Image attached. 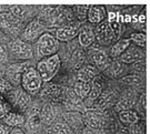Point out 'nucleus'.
<instances>
[{"label":"nucleus","instance_id":"1","mask_svg":"<svg viewBox=\"0 0 150 134\" xmlns=\"http://www.w3.org/2000/svg\"><path fill=\"white\" fill-rule=\"evenodd\" d=\"M60 67V59L57 54L51 55L50 58L42 60L38 63V72L40 79L43 81L51 80V78L56 74Z\"/></svg>","mask_w":150,"mask_h":134},{"label":"nucleus","instance_id":"2","mask_svg":"<svg viewBox=\"0 0 150 134\" xmlns=\"http://www.w3.org/2000/svg\"><path fill=\"white\" fill-rule=\"evenodd\" d=\"M22 86L29 92H37L41 86L40 75L35 69H28L22 75Z\"/></svg>","mask_w":150,"mask_h":134},{"label":"nucleus","instance_id":"3","mask_svg":"<svg viewBox=\"0 0 150 134\" xmlns=\"http://www.w3.org/2000/svg\"><path fill=\"white\" fill-rule=\"evenodd\" d=\"M58 48L57 41L54 40V38L49 34V33H45L42 34L40 39L38 40L37 49L38 52L40 55H49L51 53H54L56 50Z\"/></svg>","mask_w":150,"mask_h":134},{"label":"nucleus","instance_id":"4","mask_svg":"<svg viewBox=\"0 0 150 134\" xmlns=\"http://www.w3.org/2000/svg\"><path fill=\"white\" fill-rule=\"evenodd\" d=\"M11 52L15 54L18 58L22 59H28L32 57V48L25 42L21 41H15L10 44Z\"/></svg>","mask_w":150,"mask_h":134},{"label":"nucleus","instance_id":"5","mask_svg":"<svg viewBox=\"0 0 150 134\" xmlns=\"http://www.w3.org/2000/svg\"><path fill=\"white\" fill-rule=\"evenodd\" d=\"M96 36L98 41L101 43L107 44L111 40H113V33L112 30L110 29V26L108 22H102L100 23L96 30Z\"/></svg>","mask_w":150,"mask_h":134},{"label":"nucleus","instance_id":"6","mask_svg":"<svg viewBox=\"0 0 150 134\" xmlns=\"http://www.w3.org/2000/svg\"><path fill=\"white\" fill-rule=\"evenodd\" d=\"M19 23H20V20H18L9 12L0 13V27L6 29V30L13 31L18 28Z\"/></svg>","mask_w":150,"mask_h":134},{"label":"nucleus","instance_id":"7","mask_svg":"<svg viewBox=\"0 0 150 134\" xmlns=\"http://www.w3.org/2000/svg\"><path fill=\"white\" fill-rule=\"evenodd\" d=\"M85 122H86V124L89 128L97 130L102 128V125L105 123V119H103L102 114H100V113L90 111V112L86 113V115H85Z\"/></svg>","mask_w":150,"mask_h":134},{"label":"nucleus","instance_id":"8","mask_svg":"<svg viewBox=\"0 0 150 134\" xmlns=\"http://www.w3.org/2000/svg\"><path fill=\"white\" fill-rule=\"evenodd\" d=\"M79 27L77 26H68V27L60 28L57 31V38L61 41H68L75 38L79 32Z\"/></svg>","mask_w":150,"mask_h":134},{"label":"nucleus","instance_id":"9","mask_svg":"<svg viewBox=\"0 0 150 134\" xmlns=\"http://www.w3.org/2000/svg\"><path fill=\"white\" fill-rule=\"evenodd\" d=\"M105 8L101 6H91L88 12V19L92 23H99L105 18Z\"/></svg>","mask_w":150,"mask_h":134},{"label":"nucleus","instance_id":"10","mask_svg":"<svg viewBox=\"0 0 150 134\" xmlns=\"http://www.w3.org/2000/svg\"><path fill=\"white\" fill-rule=\"evenodd\" d=\"M42 30V26L38 21H32L27 26L25 32H23V37L27 40H33L38 37V34L41 32Z\"/></svg>","mask_w":150,"mask_h":134},{"label":"nucleus","instance_id":"11","mask_svg":"<svg viewBox=\"0 0 150 134\" xmlns=\"http://www.w3.org/2000/svg\"><path fill=\"white\" fill-rule=\"evenodd\" d=\"M144 53L137 48H130L128 49L126 52H123L121 60L126 63H131V62H136V61H140L142 59Z\"/></svg>","mask_w":150,"mask_h":134},{"label":"nucleus","instance_id":"12","mask_svg":"<svg viewBox=\"0 0 150 134\" xmlns=\"http://www.w3.org/2000/svg\"><path fill=\"white\" fill-rule=\"evenodd\" d=\"M95 40V33L91 30L90 27H83L80 30V34H79V41L80 44L83 47H88Z\"/></svg>","mask_w":150,"mask_h":134},{"label":"nucleus","instance_id":"13","mask_svg":"<svg viewBox=\"0 0 150 134\" xmlns=\"http://www.w3.org/2000/svg\"><path fill=\"white\" fill-rule=\"evenodd\" d=\"M96 73H97L96 69H95L92 65H86V67H83L82 69L79 70V72H78V79H79V81H81V82L88 83L89 81L92 80V79L95 78Z\"/></svg>","mask_w":150,"mask_h":134},{"label":"nucleus","instance_id":"14","mask_svg":"<svg viewBox=\"0 0 150 134\" xmlns=\"http://www.w3.org/2000/svg\"><path fill=\"white\" fill-rule=\"evenodd\" d=\"M40 119L42 120L45 124L52 123V121L54 120V111L50 104H46L43 107L41 114H40Z\"/></svg>","mask_w":150,"mask_h":134},{"label":"nucleus","instance_id":"15","mask_svg":"<svg viewBox=\"0 0 150 134\" xmlns=\"http://www.w3.org/2000/svg\"><path fill=\"white\" fill-rule=\"evenodd\" d=\"M129 43H130V39H123L121 41L117 42L111 49V54L112 57H118L121 53H123L129 47Z\"/></svg>","mask_w":150,"mask_h":134},{"label":"nucleus","instance_id":"16","mask_svg":"<svg viewBox=\"0 0 150 134\" xmlns=\"http://www.w3.org/2000/svg\"><path fill=\"white\" fill-rule=\"evenodd\" d=\"M23 65H11L8 69V76L10 78V80H12L15 83H19L20 80V74H21V71L23 69Z\"/></svg>","mask_w":150,"mask_h":134},{"label":"nucleus","instance_id":"17","mask_svg":"<svg viewBox=\"0 0 150 134\" xmlns=\"http://www.w3.org/2000/svg\"><path fill=\"white\" fill-rule=\"evenodd\" d=\"M75 92L77 95H79L80 98H85L89 94L90 92V84L86 83V82H77L75 84Z\"/></svg>","mask_w":150,"mask_h":134},{"label":"nucleus","instance_id":"18","mask_svg":"<svg viewBox=\"0 0 150 134\" xmlns=\"http://www.w3.org/2000/svg\"><path fill=\"white\" fill-rule=\"evenodd\" d=\"M40 114L38 112L37 109L32 110L31 113H30V116H29V120H28V129L29 130H36L39 126L40 124Z\"/></svg>","mask_w":150,"mask_h":134},{"label":"nucleus","instance_id":"19","mask_svg":"<svg viewBox=\"0 0 150 134\" xmlns=\"http://www.w3.org/2000/svg\"><path fill=\"white\" fill-rule=\"evenodd\" d=\"M119 119H120V121L123 122V123H130V124H134L138 121L137 114L134 112H132V111H129V110L120 112Z\"/></svg>","mask_w":150,"mask_h":134},{"label":"nucleus","instance_id":"20","mask_svg":"<svg viewBox=\"0 0 150 134\" xmlns=\"http://www.w3.org/2000/svg\"><path fill=\"white\" fill-rule=\"evenodd\" d=\"M48 134H72L70 131L69 126L64 125V124H56L54 126H51L48 129Z\"/></svg>","mask_w":150,"mask_h":134},{"label":"nucleus","instance_id":"21","mask_svg":"<svg viewBox=\"0 0 150 134\" xmlns=\"http://www.w3.org/2000/svg\"><path fill=\"white\" fill-rule=\"evenodd\" d=\"M6 123L10 126H16V125H19L23 122V118L18 115L16 113H9L7 116H6Z\"/></svg>","mask_w":150,"mask_h":134},{"label":"nucleus","instance_id":"22","mask_svg":"<svg viewBox=\"0 0 150 134\" xmlns=\"http://www.w3.org/2000/svg\"><path fill=\"white\" fill-rule=\"evenodd\" d=\"M10 10L11 15L15 18H17L18 20L23 19L26 17V15H27V11H26V9L22 6H10Z\"/></svg>","mask_w":150,"mask_h":134},{"label":"nucleus","instance_id":"23","mask_svg":"<svg viewBox=\"0 0 150 134\" xmlns=\"http://www.w3.org/2000/svg\"><path fill=\"white\" fill-rule=\"evenodd\" d=\"M92 60L95 61V63L99 67H103L107 63V55L105 52L102 51H96L95 53L92 54Z\"/></svg>","mask_w":150,"mask_h":134},{"label":"nucleus","instance_id":"24","mask_svg":"<svg viewBox=\"0 0 150 134\" xmlns=\"http://www.w3.org/2000/svg\"><path fill=\"white\" fill-rule=\"evenodd\" d=\"M101 93V83L99 81L95 80L92 83V86H90V92H89V98L91 100H95L100 95Z\"/></svg>","mask_w":150,"mask_h":134},{"label":"nucleus","instance_id":"25","mask_svg":"<svg viewBox=\"0 0 150 134\" xmlns=\"http://www.w3.org/2000/svg\"><path fill=\"white\" fill-rule=\"evenodd\" d=\"M29 102H30V98H29V95H28L27 93L22 92V93H20L19 98L17 99V105L20 107V109H22V110H25V109L28 107Z\"/></svg>","mask_w":150,"mask_h":134},{"label":"nucleus","instance_id":"26","mask_svg":"<svg viewBox=\"0 0 150 134\" xmlns=\"http://www.w3.org/2000/svg\"><path fill=\"white\" fill-rule=\"evenodd\" d=\"M134 101L132 99H123L122 101H120L117 105V109L118 110H122V111H127L129 109L134 107Z\"/></svg>","mask_w":150,"mask_h":134},{"label":"nucleus","instance_id":"27","mask_svg":"<svg viewBox=\"0 0 150 134\" xmlns=\"http://www.w3.org/2000/svg\"><path fill=\"white\" fill-rule=\"evenodd\" d=\"M116 99V94H106L100 99L99 101V105L101 107H107L108 105H110Z\"/></svg>","mask_w":150,"mask_h":134},{"label":"nucleus","instance_id":"28","mask_svg":"<svg viewBox=\"0 0 150 134\" xmlns=\"http://www.w3.org/2000/svg\"><path fill=\"white\" fill-rule=\"evenodd\" d=\"M66 119H67V121L69 122L70 125H72V126H79V124H80V118L78 116V114H75V113H68V114H66Z\"/></svg>","mask_w":150,"mask_h":134},{"label":"nucleus","instance_id":"29","mask_svg":"<svg viewBox=\"0 0 150 134\" xmlns=\"http://www.w3.org/2000/svg\"><path fill=\"white\" fill-rule=\"evenodd\" d=\"M131 40H134L136 43H138L139 46L141 44L144 47L146 43V34H144V33H134V34H131Z\"/></svg>","mask_w":150,"mask_h":134},{"label":"nucleus","instance_id":"30","mask_svg":"<svg viewBox=\"0 0 150 134\" xmlns=\"http://www.w3.org/2000/svg\"><path fill=\"white\" fill-rule=\"evenodd\" d=\"M11 89V86L9 84V82L2 78H0V91L7 92Z\"/></svg>","mask_w":150,"mask_h":134},{"label":"nucleus","instance_id":"31","mask_svg":"<svg viewBox=\"0 0 150 134\" xmlns=\"http://www.w3.org/2000/svg\"><path fill=\"white\" fill-rule=\"evenodd\" d=\"M130 134H144V131L138 124H132L130 128Z\"/></svg>","mask_w":150,"mask_h":134},{"label":"nucleus","instance_id":"32","mask_svg":"<svg viewBox=\"0 0 150 134\" xmlns=\"http://www.w3.org/2000/svg\"><path fill=\"white\" fill-rule=\"evenodd\" d=\"M120 70H121V67H120V65H119V62H113L112 65H111V68H110V71H111V73H112L113 75H117L120 72Z\"/></svg>","mask_w":150,"mask_h":134},{"label":"nucleus","instance_id":"33","mask_svg":"<svg viewBox=\"0 0 150 134\" xmlns=\"http://www.w3.org/2000/svg\"><path fill=\"white\" fill-rule=\"evenodd\" d=\"M123 81L127 82V83H139L140 79L137 76H128V78H125Z\"/></svg>","mask_w":150,"mask_h":134},{"label":"nucleus","instance_id":"34","mask_svg":"<svg viewBox=\"0 0 150 134\" xmlns=\"http://www.w3.org/2000/svg\"><path fill=\"white\" fill-rule=\"evenodd\" d=\"M6 57H7V55H6L5 49H4V47L0 46V62H1V61H5Z\"/></svg>","mask_w":150,"mask_h":134},{"label":"nucleus","instance_id":"35","mask_svg":"<svg viewBox=\"0 0 150 134\" xmlns=\"http://www.w3.org/2000/svg\"><path fill=\"white\" fill-rule=\"evenodd\" d=\"M117 15L113 13V12H110L109 13V22H113V21H117Z\"/></svg>","mask_w":150,"mask_h":134},{"label":"nucleus","instance_id":"36","mask_svg":"<svg viewBox=\"0 0 150 134\" xmlns=\"http://www.w3.org/2000/svg\"><path fill=\"white\" fill-rule=\"evenodd\" d=\"M0 134H9V131L6 126H2L0 125Z\"/></svg>","mask_w":150,"mask_h":134},{"label":"nucleus","instance_id":"37","mask_svg":"<svg viewBox=\"0 0 150 134\" xmlns=\"http://www.w3.org/2000/svg\"><path fill=\"white\" fill-rule=\"evenodd\" d=\"M139 21L140 22H144V23L146 22V16H145V13H142L141 16H139Z\"/></svg>","mask_w":150,"mask_h":134},{"label":"nucleus","instance_id":"38","mask_svg":"<svg viewBox=\"0 0 150 134\" xmlns=\"http://www.w3.org/2000/svg\"><path fill=\"white\" fill-rule=\"evenodd\" d=\"M11 134H23V133H22L21 130L17 129V130H15V131H12V133H11Z\"/></svg>","mask_w":150,"mask_h":134},{"label":"nucleus","instance_id":"39","mask_svg":"<svg viewBox=\"0 0 150 134\" xmlns=\"http://www.w3.org/2000/svg\"><path fill=\"white\" fill-rule=\"evenodd\" d=\"M141 100H142V105H144V107L146 109V107H147V105H146V95H145V94L142 95V99H141Z\"/></svg>","mask_w":150,"mask_h":134},{"label":"nucleus","instance_id":"40","mask_svg":"<svg viewBox=\"0 0 150 134\" xmlns=\"http://www.w3.org/2000/svg\"><path fill=\"white\" fill-rule=\"evenodd\" d=\"M85 134H98L96 133V132H93V131H91V130H88V131H85Z\"/></svg>","mask_w":150,"mask_h":134},{"label":"nucleus","instance_id":"41","mask_svg":"<svg viewBox=\"0 0 150 134\" xmlns=\"http://www.w3.org/2000/svg\"><path fill=\"white\" fill-rule=\"evenodd\" d=\"M2 114H4V107H2L1 102H0V116H2Z\"/></svg>","mask_w":150,"mask_h":134},{"label":"nucleus","instance_id":"42","mask_svg":"<svg viewBox=\"0 0 150 134\" xmlns=\"http://www.w3.org/2000/svg\"><path fill=\"white\" fill-rule=\"evenodd\" d=\"M123 21H127V22L131 21V18H130V16H126V18H125V20H123Z\"/></svg>","mask_w":150,"mask_h":134},{"label":"nucleus","instance_id":"43","mask_svg":"<svg viewBox=\"0 0 150 134\" xmlns=\"http://www.w3.org/2000/svg\"><path fill=\"white\" fill-rule=\"evenodd\" d=\"M1 8H2V6H0V11H1Z\"/></svg>","mask_w":150,"mask_h":134}]
</instances>
